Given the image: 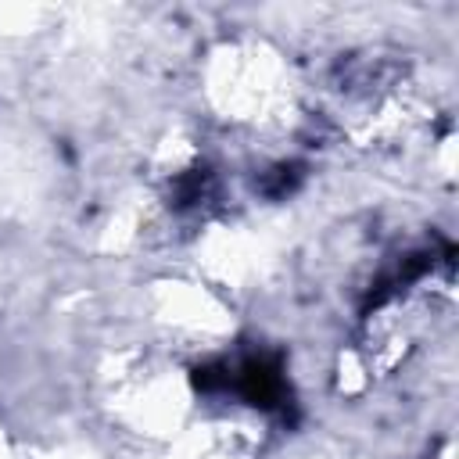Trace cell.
<instances>
[{
    "mask_svg": "<svg viewBox=\"0 0 459 459\" xmlns=\"http://www.w3.org/2000/svg\"><path fill=\"white\" fill-rule=\"evenodd\" d=\"M240 391L255 402V405H276L283 398V377L276 369V362H265V359H251L240 373Z\"/></svg>",
    "mask_w": 459,
    "mask_h": 459,
    "instance_id": "obj_1",
    "label": "cell"
}]
</instances>
